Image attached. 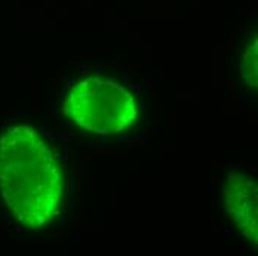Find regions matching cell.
<instances>
[{
	"instance_id": "1",
	"label": "cell",
	"mask_w": 258,
	"mask_h": 256,
	"mask_svg": "<svg viewBox=\"0 0 258 256\" xmlns=\"http://www.w3.org/2000/svg\"><path fill=\"white\" fill-rule=\"evenodd\" d=\"M0 194L20 224H52L64 200L62 166L37 129L17 125L0 136Z\"/></svg>"
},
{
	"instance_id": "2",
	"label": "cell",
	"mask_w": 258,
	"mask_h": 256,
	"mask_svg": "<svg viewBox=\"0 0 258 256\" xmlns=\"http://www.w3.org/2000/svg\"><path fill=\"white\" fill-rule=\"evenodd\" d=\"M62 113L86 132L113 136L134 128L140 117V104L120 80L104 74H88L69 86Z\"/></svg>"
},
{
	"instance_id": "3",
	"label": "cell",
	"mask_w": 258,
	"mask_h": 256,
	"mask_svg": "<svg viewBox=\"0 0 258 256\" xmlns=\"http://www.w3.org/2000/svg\"><path fill=\"white\" fill-rule=\"evenodd\" d=\"M257 182L243 172L230 170L221 191V206L243 240L257 250Z\"/></svg>"
},
{
	"instance_id": "4",
	"label": "cell",
	"mask_w": 258,
	"mask_h": 256,
	"mask_svg": "<svg viewBox=\"0 0 258 256\" xmlns=\"http://www.w3.org/2000/svg\"><path fill=\"white\" fill-rule=\"evenodd\" d=\"M236 70L242 78L243 84L249 89H257V34H254L236 61Z\"/></svg>"
}]
</instances>
